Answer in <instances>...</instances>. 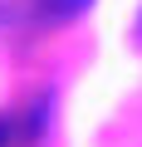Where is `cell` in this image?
I'll return each mask as SVG.
<instances>
[{
  "mask_svg": "<svg viewBox=\"0 0 142 147\" xmlns=\"http://www.w3.org/2000/svg\"><path fill=\"white\" fill-rule=\"evenodd\" d=\"M88 5V0H44V20H69V15H79Z\"/></svg>",
  "mask_w": 142,
  "mask_h": 147,
  "instance_id": "1",
  "label": "cell"
},
{
  "mask_svg": "<svg viewBox=\"0 0 142 147\" xmlns=\"http://www.w3.org/2000/svg\"><path fill=\"white\" fill-rule=\"evenodd\" d=\"M0 142H5V123H0Z\"/></svg>",
  "mask_w": 142,
  "mask_h": 147,
  "instance_id": "2",
  "label": "cell"
}]
</instances>
